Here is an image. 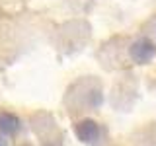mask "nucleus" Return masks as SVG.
Returning a JSON list of instances; mask_svg holds the SVG:
<instances>
[{
  "label": "nucleus",
  "mask_w": 156,
  "mask_h": 146,
  "mask_svg": "<svg viewBox=\"0 0 156 146\" xmlns=\"http://www.w3.org/2000/svg\"><path fill=\"white\" fill-rule=\"evenodd\" d=\"M154 53H156V47L152 45L150 39H144V37L139 39V41H135L133 47H131V57H133V61L139 62V64H146V62L154 57Z\"/></svg>",
  "instance_id": "nucleus-1"
},
{
  "label": "nucleus",
  "mask_w": 156,
  "mask_h": 146,
  "mask_svg": "<svg viewBox=\"0 0 156 146\" xmlns=\"http://www.w3.org/2000/svg\"><path fill=\"white\" fill-rule=\"evenodd\" d=\"M76 134L82 142H94L98 138V134H100V129H98V125L92 119H84L76 125Z\"/></svg>",
  "instance_id": "nucleus-2"
},
{
  "label": "nucleus",
  "mask_w": 156,
  "mask_h": 146,
  "mask_svg": "<svg viewBox=\"0 0 156 146\" xmlns=\"http://www.w3.org/2000/svg\"><path fill=\"white\" fill-rule=\"evenodd\" d=\"M0 130L6 134H14L20 130V119L12 113H0Z\"/></svg>",
  "instance_id": "nucleus-3"
},
{
  "label": "nucleus",
  "mask_w": 156,
  "mask_h": 146,
  "mask_svg": "<svg viewBox=\"0 0 156 146\" xmlns=\"http://www.w3.org/2000/svg\"><path fill=\"white\" fill-rule=\"evenodd\" d=\"M0 146H6V140H2V138H0Z\"/></svg>",
  "instance_id": "nucleus-4"
}]
</instances>
